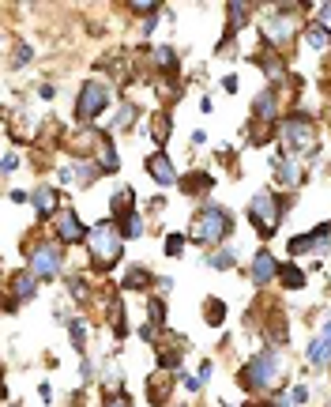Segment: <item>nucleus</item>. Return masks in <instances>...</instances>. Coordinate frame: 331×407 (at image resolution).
<instances>
[{
	"mask_svg": "<svg viewBox=\"0 0 331 407\" xmlns=\"http://www.w3.org/2000/svg\"><path fill=\"white\" fill-rule=\"evenodd\" d=\"M233 381L241 385V393H268V388H279L282 385V358H279V351H268V347L256 351V355L248 358L237 373H233Z\"/></svg>",
	"mask_w": 331,
	"mask_h": 407,
	"instance_id": "1",
	"label": "nucleus"
},
{
	"mask_svg": "<svg viewBox=\"0 0 331 407\" xmlns=\"http://www.w3.org/2000/svg\"><path fill=\"white\" fill-rule=\"evenodd\" d=\"M279 143H282V155H290V158H312L320 151V132H317V125H312V117H305V114H290V117H282L279 121Z\"/></svg>",
	"mask_w": 331,
	"mask_h": 407,
	"instance_id": "2",
	"label": "nucleus"
},
{
	"mask_svg": "<svg viewBox=\"0 0 331 407\" xmlns=\"http://www.w3.org/2000/svg\"><path fill=\"white\" fill-rule=\"evenodd\" d=\"M87 257H91L94 271H109L117 268V260L125 257V234H120L117 219H102L91 227V238H87Z\"/></svg>",
	"mask_w": 331,
	"mask_h": 407,
	"instance_id": "3",
	"label": "nucleus"
},
{
	"mask_svg": "<svg viewBox=\"0 0 331 407\" xmlns=\"http://www.w3.org/2000/svg\"><path fill=\"white\" fill-rule=\"evenodd\" d=\"M301 12H309V4H282V8H271L264 15V27H260V38L268 50L282 53L290 42H297V30H301Z\"/></svg>",
	"mask_w": 331,
	"mask_h": 407,
	"instance_id": "4",
	"label": "nucleus"
},
{
	"mask_svg": "<svg viewBox=\"0 0 331 407\" xmlns=\"http://www.w3.org/2000/svg\"><path fill=\"white\" fill-rule=\"evenodd\" d=\"M233 234V215L226 211L222 204H207L192 215V227H189V238L196 245H219Z\"/></svg>",
	"mask_w": 331,
	"mask_h": 407,
	"instance_id": "5",
	"label": "nucleus"
},
{
	"mask_svg": "<svg viewBox=\"0 0 331 407\" xmlns=\"http://www.w3.org/2000/svg\"><path fill=\"white\" fill-rule=\"evenodd\" d=\"M290 200L282 193H271V189H260V193H253V200H248V222L256 227V234L260 238H275L282 215H286Z\"/></svg>",
	"mask_w": 331,
	"mask_h": 407,
	"instance_id": "6",
	"label": "nucleus"
},
{
	"mask_svg": "<svg viewBox=\"0 0 331 407\" xmlns=\"http://www.w3.org/2000/svg\"><path fill=\"white\" fill-rule=\"evenodd\" d=\"M109 102H113L109 87L98 83V79H87V83L79 87V94H76V121L79 125H94V117L106 114Z\"/></svg>",
	"mask_w": 331,
	"mask_h": 407,
	"instance_id": "7",
	"label": "nucleus"
},
{
	"mask_svg": "<svg viewBox=\"0 0 331 407\" xmlns=\"http://www.w3.org/2000/svg\"><path fill=\"white\" fill-rule=\"evenodd\" d=\"M23 253H27V268L34 271L38 279H56L64 257H61V242H23Z\"/></svg>",
	"mask_w": 331,
	"mask_h": 407,
	"instance_id": "8",
	"label": "nucleus"
},
{
	"mask_svg": "<svg viewBox=\"0 0 331 407\" xmlns=\"http://www.w3.org/2000/svg\"><path fill=\"white\" fill-rule=\"evenodd\" d=\"M34 294H38V275L30 268L8 275V283H4V313H15V309H19L23 302H30Z\"/></svg>",
	"mask_w": 331,
	"mask_h": 407,
	"instance_id": "9",
	"label": "nucleus"
},
{
	"mask_svg": "<svg viewBox=\"0 0 331 407\" xmlns=\"http://www.w3.org/2000/svg\"><path fill=\"white\" fill-rule=\"evenodd\" d=\"M50 227H53V242H61V245H87V238H91V230L79 222V215L72 207H61L50 219Z\"/></svg>",
	"mask_w": 331,
	"mask_h": 407,
	"instance_id": "10",
	"label": "nucleus"
},
{
	"mask_svg": "<svg viewBox=\"0 0 331 407\" xmlns=\"http://www.w3.org/2000/svg\"><path fill=\"white\" fill-rule=\"evenodd\" d=\"M155 358H158V370H169V373H181V362H184V351H189V340L184 336H173V332H162L155 343Z\"/></svg>",
	"mask_w": 331,
	"mask_h": 407,
	"instance_id": "11",
	"label": "nucleus"
},
{
	"mask_svg": "<svg viewBox=\"0 0 331 407\" xmlns=\"http://www.w3.org/2000/svg\"><path fill=\"white\" fill-rule=\"evenodd\" d=\"M177 377H181V373H169V370H155V373H147V381H143L147 404H151V407H166L169 400H173Z\"/></svg>",
	"mask_w": 331,
	"mask_h": 407,
	"instance_id": "12",
	"label": "nucleus"
},
{
	"mask_svg": "<svg viewBox=\"0 0 331 407\" xmlns=\"http://www.w3.org/2000/svg\"><path fill=\"white\" fill-rule=\"evenodd\" d=\"M143 170H147V178L158 181V185H177V181H181V174H177L173 158H169L166 151H155V155L143 158Z\"/></svg>",
	"mask_w": 331,
	"mask_h": 407,
	"instance_id": "13",
	"label": "nucleus"
},
{
	"mask_svg": "<svg viewBox=\"0 0 331 407\" xmlns=\"http://www.w3.org/2000/svg\"><path fill=\"white\" fill-rule=\"evenodd\" d=\"M279 109H282V102H279V87H264V91L253 98V121L271 125V121H279Z\"/></svg>",
	"mask_w": 331,
	"mask_h": 407,
	"instance_id": "14",
	"label": "nucleus"
},
{
	"mask_svg": "<svg viewBox=\"0 0 331 407\" xmlns=\"http://www.w3.org/2000/svg\"><path fill=\"white\" fill-rule=\"evenodd\" d=\"M275 275H279V260H275V253L271 249H260L253 257V268H248V279H253V286H268V283H275Z\"/></svg>",
	"mask_w": 331,
	"mask_h": 407,
	"instance_id": "15",
	"label": "nucleus"
},
{
	"mask_svg": "<svg viewBox=\"0 0 331 407\" xmlns=\"http://www.w3.org/2000/svg\"><path fill=\"white\" fill-rule=\"evenodd\" d=\"M271 170H275V178H279L286 189H297V185L305 181L301 163H297V158H290V155H275V158H271Z\"/></svg>",
	"mask_w": 331,
	"mask_h": 407,
	"instance_id": "16",
	"label": "nucleus"
},
{
	"mask_svg": "<svg viewBox=\"0 0 331 407\" xmlns=\"http://www.w3.org/2000/svg\"><path fill=\"white\" fill-rule=\"evenodd\" d=\"M253 8H256V4H245V0H241V4H226V30H222V50H226V42H230V38H233V30H241V27H245L248 19H253Z\"/></svg>",
	"mask_w": 331,
	"mask_h": 407,
	"instance_id": "17",
	"label": "nucleus"
},
{
	"mask_svg": "<svg viewBox=\"0 0 331 407\" xmlns=\"http://www.w3.org/2000/svg\"><path fill=\"white\" fill-rule=\"evenodd\" d=\"M264 340L268 343H286V309L282 306H271V313L264 317Z\"/></svg>",
	"mask_w": 331,
	"mask_h": 407,
	"instance_id": "18",
	"label": "nucleus"
},
{
	"mask_svg": "<svg viewBox=\"0 0 331 407\" xmlns=\"http://www.w3.org/2000/svg\"><path fill=\"white\" fill-rule=\"evenodd\" d=\"M147 132H151V140L158 143V151H162L169 143V132H173V117H169V109H158V114L147 117Z\"/></svg>",
	"mask_w": 331,
	"mask_h": 407,
	"instance_id": "19",
	"label": "nucleus"
},
{
	"mask_svg": "<svg viewBox=\"0 0 331 407\" xmlns=\"http://www.w3.org/2000/svg\"><path fill=\"white\" fill-rule=\"evenodd\" d=\"M211 185H215V178L207 170H189V174H181V181H177V189H181L184 196H200Z\"/></svg>",
	"mask_w": 331,
	"mask_h": 407,
	"instance_id": "20",
	"label": "nucleus"
},
{
	"mask_svg": "<svg viewBox=\"0 0 331 407\" xmlns=\"http://www.w3.org/2000/svg\"><path fill=\"white\" fill-rule=\"evenodd\" d=\"M109 211H113V219H128V215H136V189L132 185H120L117 193H113V200H109Z\"/></svg>",
	"mask_w": 331,
	"mask_h": 407,
	"instance_id": "21",
	"label": "nucleus"
},
{
	"mask_svg": "<svg viewBox=\"0 0 331 407\" xmlns=\"http://www.w3.org/2000/svg\"><path fill=\"white\" fill-rule=\"evenodd\" d=\"M253 61L264 68V76H268V79H282V72H286V61H282V53L268 50V45H264V50H256Z\"/></svg>",
	"mask_w": 331,
	"mask_h": 407,
	"instance_id": "22",
	"label": "nucleus"
},
{
	"mask_svg": "<svg viewBox=\"0 0 331 407\" xmlns=\"http://www.w3.org/2000/svg\"><path fill=\"white\" fill-rule=\"evenodd\" d=\"M30 204L38 207V219L42 222H50L56 211H61V207H56V193L53 189H34V196H30Z\"/></svg>",
	"mask_w": 331,
	"mask_h": 407,
	"instance_id": "23",
	"label": "nucleus"
},
{
	"mask_svg": "<svg viewBox=\"0 0 331 407\" xmlns=\"http://www.w3.org/2000/svg\"><path fill=\"white\" fill-rule=\"evenodd\" d=\"M120 283H125V291H147L151 283H158L155 275H151V268H143V264H132L125 271V279H120Z\"/></svg>",
	"mask_w": 331,
	"mask_h": 407,
	"instance_id": "24",
	"label": "nucleus"
},
{
	"mask_svg": "<svg viewBox=\"0 0 331 407\" xmlns=\"http://www.w3.org/2000/svg\"><path fill=\"white\" fill-rule=\"evenodd\" d=\"M305 45L312 53H331V30H324L320 23H309L305 27Z\"/></svg>",
	"mask_w": 331,
	"mask_h": 407,
	"instance_id": "25",
	"label": "nucleus"
},
{
	"mask_svg": "<svg viewBox=\"0 0 331 407\" xmlns=\"http://www.w3.org/2000/svg\"><path fill=\"white\" fill-rule=\"evenodd\" d=\"M275 283H282L286 291H301V286H305V271L297 268V260H286V264H279Z\"/></svg>",
	"mask_w": 331,
	"mask_h": 407,
	"instance_id": "26",
	"label": "nucleus"
},
{
	"mask_svg": "<svg viewBox=\"0 0 331 407\" xmlns=\"http://www.w3.org/2000/svg\"><path fill=\"white\" fill-rule=\"evenodd\" d=\"M72 174H76V181L87 189V185H94V181L102 178V166L91 163V158H76V163H72Z\"/></svg>",
	"mask_w": 331,
	"mask_h": 407,
	"instance_id": "27",
	"label": "nucleus"
},
{
	"mask_svg": "<svg viewBox=\"0 0 331 407\" xmlns=\"http://www.w3.org/2000/svg\"><path fill=\"white\" fill-rule=\"evenodd\" d=\"M109 324H113V332H117V340L128 336V317H125V302H120V294L109 298Z\"/></svg>",
	"mask_w": 331,
	"mask_h": 407,
	"instance_id": "28",
	"label": "nucleus"
},
{
	"mask_svg": "<svg viewBox=\"0 0 331 407\" xmlns=\"http://www.w3.org/2000/svg\"><path fill=\"white\" fill-rule=\"evenodd\" d=\"M136 117H140V109H136V102H120L117 106V117H113V129L109 132H128L136 125Z\"/></svg>",
	"mask_w": 331,
	"mask_h": 407,
	"instance_id": "29",
	"label": "nucleus"
},
{
	"mask_svg": "<svg viewBox=\"0 0 331 407\" xmlns=\"http://www.w3.org/2000/svg\"><path fill=\"white\" fill-rule=\"evenodd\" d=\"M204 321L211 324V328H222L226 324V302L222 298H207L204 302Z\"/></svg>",
	"mask_w": 331,
	"mask_h": 407,
	"instance_id": "30",
	"label": "nucleus"
},
{
	"mask_svg": "<svg viewBox=\"0 0 331 407\" xmlns=\"http://www.w3.org/2000/svg\"><path fill=\"white\" fill-rule=\"evenodd\" d=\"M68 294L79 302V306H91V298H94V291H91V283H87L83 275H72L68 279Z\"/></svg>",
	"mask_w": 331,
	"mask_h": 407,
	"instance_id": "31",
	"label": "nucleus"
},
{
	"mask_svg": "<svg viewBox=\"0 0 331 407\" xmlns=\"http://www.w3.org/2000/svg\"><path fill=\"white\" fill-rule=\"evenodd\" d=\"M309 238H312V253H328V257H331V222H320V227H312Z\"/></svg>",
	"mask_w": 331,
	"mask_h": 407,
	"instance_id": "32",
	"label": "nucleus"
},
{
	"mask_svg": "<svg viewBox=\"0 0 331 407\" xmlns=\"http://www.w3.org/2000/svg\"><path fill=\"white\" fill-rule=\"evenodd\" d=\"M328 358H331V340L328 336H317L309 343V362L312 366H328Z\"/></svg>",
	"mask_w": 331,
	"mask_h": 407,
	"instance_id": "33",
	"label": "nucleus"
},
{
	"mask_svg": "<svg viewBox=\"0 0 331 407\" xmlns=\"http://www.w3.org/2000/svg\"><path fill=\"white\" fill-rule=\"evenodd\" d=\"M204 264H211V268H219V271H230V268H237V253H233V249L207 253V257H204Z\"/></svg>",
	"mask_w": 331,
	"mask_h": 407,
	"instance_id": "34",
	"label": "nucleus"
},
{
	"mask_svg": "<svg viewBox=\"0 0 331 407\" xmlns=\"http://www.w3.org/2000/svg\"><path fill=\"white\" fill-rule=\"evenodd\" d=\"M68 332H72V347L83 351V343H87V321H83V317H72Z\"/></svg>",
	"mask_w": 331,
	"mask_h": 407,
	"instance_id": "35",
	"label": "nucleus"
},
{
	"mask_svg": "<svg viewBox=\"0 0 331 407\" xmlns=\"http://www.w3.org/2000/svg\"><path fill=\"white\" fill-rule=\"evenodd\" d=\"M117 227H120V234H125V242H128V238H140L143 234V219H140V215H128V219L117 222Z\"/></svg>",
	"mask_w": 331,
	"mask_h": 407,
	"instance_id": "36",
	"label": "nucleus"
},
{
	"mask_svg": "<svg viewBox=\"0 0 331 407\" xmlns=\"http://www.w3.org/2000/svg\"><path fill=\"white\" fill-rule=\"evenodd\" d=\"M184 253V234H166V257H181Z\"/></svg>",
	"mask_w": 331,
	"mask_h": 407,
	"instance_id": "37",
	"label": "nucleus"
},
{
	"mask_svg": "<svg viewBox=\"0 0 331 407\" xmlns=\"http://www.w3.org/2000/svg\"><path fill=\"white\" fill-rule=\"evenodd\" d=\"M113 388H120V366H106V393L113 396Z\"/></svg>",
	"mask_w": 331,
	"mask_h": 407,
	"instance_id": "38",
	"label": "nucleus"
},
{
	"mask_svg": "<svg viewBox=\"0 0 331 407\" xmlns=\"http://www.w3.org/2000/svg\"><path fill=\"white\" fill-rule=\"evenodd\" d=\"M34 57V50H30L27 42H19V50H15V57H12V68H19V65H27V61Z\"/></svg>",
	"mask_w": 331,
	"mask_h": 407,
	"instance_id": "39",
	"label": "nucleus"
},
{
	"mask_svg": "<svg viewBox=\"0 0 331 407\" xmlns=\"http://www.w3.org/2000/svg\"><path fill=\"white\" fill-rule=\"evenodd\" d=\"M305 400H309V388H305V385L290 388V404H305Z\"/></svg>",
	"mask_w": 331,
	"mask_h": 407,
	"instance_id": "40",
	"label": "nucleus"
},
{
	"mask_svg": "<svg viewBox=\"0 0 331 407\" xmlns=\"http://www.w3.org/2000/svg\"><path fill=\"white\" fill-rule=\"evenodd\" d=\"M317 23L324 30H331V4H320V15H317Z\"/></svg>",
	"mask_w": 331,
	"mask_h": 407,
	"instance_id": "41",
	"label": "nucleus"
},
{
	"mask_svg": "<svg viewBox=\"0 0 331 407\" xmlns=\"http://www.w3.org/2000/svg\"><path fill=\"white\" fill-rule=\"evenodd\" d=\"M211 370H215V362H211V358H204V362H200V385L211 381Z\"/></svg>",
	"mask_w": 331,
	"mask_h": 407,
	"instance_id": "42",
	"label": "nucleus"
},
{
	"mask_svg": "<svg viewBox=\"0 0 331 407\" xmlns=\"http://www.w3.org/2000/svg\"><path fill=\"white\" fill-rule=\"evenodd\" d=\"M79 373H83V381H94V362H91V358L79 362Z\"/></svg>",
	"mask_w": 331,
	"mask_h": 407,
	"instance_id": "43",
	"label": "nucleus"
},
{
	"mask_svg": "<svg viewBox=\"0 0 331 407\" xmlns=\"http://www.w3.org/2000/svg\"><path fill=\"white\" fill-rule=\"evenodd\" d=\"M30 196H34V193H27V189H12V200H15V204H27Z\"/></svg>",
	"mask_w": 331,
	"mask_h": 407,
	"instance_id": "44",
	"label": "nucleus"
},
{
	"mask_svg": "<svg viewBox=\"0 0 331 407\" xmlns=\"http://www.w3.org/2000/svg\"><path fill=\"white\" fill-rule=\"evenodd\" d=\"M169 286H173V279H166V275H158V283H155V291H158V298H162V294L169 291Z\"/></svg>",
	"mask_w": 331,
	"mask_h": 407,
	"instance_id": "45",
	"label": "nucleus"
},
{
	"mask_svg": "<svg viewBox=\"0 0 331 407\" xmlns=\"http://www.w3.org/2000/svg\"><path fill=\"white\" fill-rule=\"evenodd\" d=\"M106 407H132V404H128V396H109Z\"/></svg>",
	"mask_w": 331,
	"mask_h": 407,
	"instance_id": "46",
	"label": "nucleus"
},
{
	"mask_svg": "<svg viewBox=\"0 0 331 407\" xmlns=\"http://www.w3.org/2000/svg\"><path fill=\"white\" fill-rule=\"evenodd\" d=\"M222 87H226V91L233 94V91H237V87H241V79H237V76H226V79H222Z\"/></svg>",
	"mask_w": 331,
	"mask_h": 407,
	"instance_id": "47",
	"label": "nucleus"
},
{
	"mask_svg": "<svg viewBox=\"0 0 331 407\" xmlns=\"http://www.w3.org/2000/svg\"><path fill=\"white\" fill-rule=\"evenodd\" d=\"M38 94H42V98H45V102H50V98H53V94H56V87H53V83H42V87H38Z\"/></svg>",
	"mask_w": 331,
	"mask_h": 407,
	"instance_id": "48",
	"label": "nucleus"
},
{
	"mask_svg": "<svg viewBox=\"0 0 331 407\" xmlns=\"http://www.w3.org/2000/svg\"><path fill=\"white\" fill-rule=\"evenodd\" d=\"M15 166H19V158H15V155H4V174H12Z\"/></svg>",
	"mask_w": 331,
	"mask_h": 407,
	"instance_id": "49",
	"label": "nucleus"
},
{
	"mask_svg": "<svg viewBox=\"0 0 331 407\" xmlns=\"http://www.w3.org/2000/svg\"><path fill=\"white\" fill-rule=\"evenodd\" d=\"M38 396H42V400L50 404V400H53V388H50V385H38Z\"/></svg>",
	"mask_w": 331,
	"mask_h": 407,
	"instance_id": "50",
	"label": "nucleus"
},
{
	"mask_svg": "<svg viewBox=\"0 0 331 407\" xmlns=\"http://www.w3.org/2000/svg\"><path fill=\"white\" fill-rule=\"evenodd\" d=\"M248 407H275V404H248Z\"/></svg>",
	"mask_w": 331,
	"mask_h": 407,
	"instance_id": "51",
	"label": "nucleus"
},
{
	"mask_svg": "<svg viewBox=\"0 0 331 407\" xmlns=\"http://www.w3.org/2000/svg\"><path fill=\"white\" fill-rule=\"evenodd\" d=\"M8 407H19V404H8Z\"/></svg>",
	"mask_w": 331,
	"mask_h": 407,
	"instance_id": "52",
	"label": "nucleus"
},
{
	"mask_svg": "<svg viewBox=\"0 0 331 407\" xmlns=\"http://www.w3.org/2000/svg\"><path fill=\"white\" fill-rule=\"evenodd\" d=\"M328 174H331V163H328Z\"/></svg>",
	"mask_w": 331,
	"mask_h": 407,
	"instance_id": "53",
	"label": "nucleus"
}]
</instances>
